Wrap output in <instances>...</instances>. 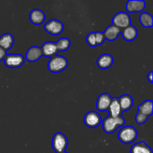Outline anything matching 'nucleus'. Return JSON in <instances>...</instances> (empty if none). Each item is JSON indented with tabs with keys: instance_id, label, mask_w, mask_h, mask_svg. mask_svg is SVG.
Wrapping results in <instances>:
<instances>
[{
	"instance_id": "obj_1",
	"label": "nucleus",
	"mask_w": 153,
	"mask_h": 153,
	"mask_svg": "<svg viewBox=\"0 0 153 153\" xmlns=\"http://www.w3.org/2000/svg\"><path fill=\"white\" fill-rule=\"evenodd\" d=\"M125 124V119L122 116L113 118L111 116L105 118L102 121V127L105 132L108 134L114 133L119 127L123 126Z\"/></svg>"
},
{
	"instance_id": "obj_2",
	"label": "nucleus",
	"mask_w": 153,
	"mask_h": 153,
	"mask_svg": "<svg viewBox=\"0 0 153 153\" xmlns=\"http://www.w3.org/2000/svg\"><path fill=\"white\" fill-rule=\"evenodd\" d=\"M68 66L67 58L61 55H55L51 58L48 63V69L50 72L55 73H61L65 70Z\"/></svg>"
},
{
	"instance_id": "obj_3",
	"label": "nucleus",
	"mask_w": 153,
	"mask_h": 153,
	"mask_svg": "<svg viewBox=\"0 0 153 153\" xmlns=\"http://www.w3.org/2000/svg\"><path fill=\"white\" fill-rule=\"evenodd\" d=\"M137 137V131L132 126L123 127L118 133V138L121 143L129 144L134 142Z\"/></svg>"
},
{
	"instance_id": "obj_4",
	"label": "nucleus",
	"mask_w": 153,
	"mask_h": 153,
	"mask_svg": "<svg viewBox=\"0 0 153 153\" xmlns=\"http://www.w3.org/2000/svg\"><path fill=\"white\" fill-rule=\"evenodd\" d=\"M68 145L67 137L61 132L55 133L52 138V148L56 153L65 152Z\"/></svg>"
},
{
	"instance_id": "obj_5",
	"label": "nucleus",
	"mask_w": 153,
	"mask_h": 153,
	"mask_svg": "<svg viewBox=\"0 0 153 153\" xmlns=\"http://www.w3.org/2000/svg\"><path fill=\"white\" fill-rule=\"evenodd\" d=\"M113 25L119 28H126L131 25V18L126 12H119L114 16L112 19Z\"/></svg>"
},
{
	"instance_id": "obj_6",
	"label": "nucleus",
	"mask_w": 153,
	"mask_h": 153,
	"mask_svg": "<svg viewBox=\"0 0 153 153\" xmlns=\"http://www.w3.org/2000/svg\"><path fill=\"white\" fill-rule=\"evenodd\" d=\"M44 29L52 35H59L64 30V24L58 19H51L45 24Z\"/></svg>"
},
{
	"instance_id": "obj_7",
	"label": "nucleus",
	"mask_w": 153,
	"mask_h": 153,
	"mask_svg": "<svg viewBox=\"0 0 153 153\" xmlns=\"http://www.w3.org/2000/svg\"><path fill=\"white\" fill-rule=\"evenodd\" d=\"M4 64L10 68H18L24 64L25 58L19 54H10L4 58Z\"/></svg>"
},
{
	"instance_id": "obj_8",
	"label": "nucleus",
	"mask_w": 153,
	"mask_h": 153,
	"mask_svg": "<svg viewBox=\"0 0 153 153\" xmlns=\"http://www.w3.org/2000/svg\"><path fill=\"white\" fill-rule=\"evenodd\" d=\"M84 122L85 126L89 128H96L102 123V118L97 112L92 111L85 114Z\"/></svg>"
},
{
	"instance_id": "obj_9",
	"label": "nucleus",
	"mask_w": 153,
	"mask_h": 153,
	"mask_svg": "<svg viewBox=\"0 0 153 153\" xmlns=\"http://www.w3.org/2000/svg\"><path fill=\"white\" fill-rule=\"evenodd\" d=\"M112 98L108 94H102L98 97L97 101V108L100 111H105L108 110L109 106L111 102Z\"/></svg>"
},
{
	"instance_id": "obj_10",
	"label": "nucleus",
	"mask_w": 153,
	"mask_h": 153,
	"mask_svg": "<svg viewBox=\"0 0 153 153\" xmlns=\"http://www.w3.org/2000/svg\"><path fill=\"white\" fill-rule=\"evenodd\" d=\"M40 49H41L42 55L48 57V58H52V57L55 56L58 52L55 42L49 41L43 43Z\"/></svg>"
},
{
	"instance_id": "obj_11",
	"label": "nucleus",
	"mask_w": 153,
	"mask_h": 153,
	"mask_svg": "<svg viewBox=\"0 0 153 153\" xmlns=\"http://www.w3.org/2000/svg\"><path fill=\"white\" fill-rule=\"evenodd\" d=\"M145 1L143 0L128 1L126 4V10L129 13H138L145 8Z\"/></svg>"
},
{
	"instance_id": "obj_12",
	"label": "nucleus",
	"mask_w": 153,
	"mask_h": 153,
	"mask_svg": "<svg viewBox=\"0 0 153 153\" xmlns=\"http://www.w3.org/2000/svg\"><path fill=\"white\" fill-rule=\"evenodd\" d=\"M114 63V58L109 54H103L97 59V66L102 70L110 68Z\"/></svg>"
},
{
	"instance_id": "obj_13",
	"label": "nucleus",
	"mask_w": 153,
	"mask_h": 153,
	"mask_svg": "<svg viewBox=\"0 0 153 153\" xmlns=\"http://www.w3.org/2000/svg\"><path fill=\"white\" fill-rule=\"evenodd\" d=\"M121 31H122V29L117 28L115 25H110L103 32L105 39H107L108 40H110V41H113L117 38L119 34L121 33Z\"/></svg>"
},
{
	"instance_id": "obj_14",
	"label": "nucleus",
	"mask_w": 153,
	"mask_h": 153,
	"mask_svg": "<svg viewBox=\"0 0 153 153\" xmlns=\"http://www.w3.org/2000/svg\"><path fill=\"white\" fill-rule=\"evenodd\" d=\"M42 56L41 49L38 46H31L28 49L25 58L30 62H34L40 59Z\"/></svg>"
},
{
	"instance_id": "obj_15",
	"label": "nucleus",
	"mask_w": 153,
	"mask_h": 153,
	"mask_svg": "<svg viewBox=\"0 0 153 153\" xmlns=\"http://www.w3.org/2000/svg\"><path fill=\"white\" fill-rule=\"evenodd\" d=\"M121 33L123 39L126 41H132L137 37L138 34L137 28L132 25H129L127 28H123L121 31Z\"/></svg>"
},
{
	"instance_id": "obj_16",
	"label": "nucleus",
	"mask_w": 153,
	"mask_h": 153,
	"mask_svg": "<svg viewBox=\"0 0 153 153\" xmlns=\"http://www.w3.org/2000/svg\"><path fill=\"white\" fill-rule=\"evenodd\" d=\"M29 19L34 25H40L44 21L45 14L40 9H34L30 13Z\"/></svg>"
},
{
	"instance_id": "obj_17",
	"label": "nucleus",
	"mask_w": 153,
	"mask_h": 153,
	"mask_svg": "<svg viewBox=\"0 0 153 153\" xmlns=\"http://www.w3.org/2000/svg\"><path fill=\"white\" fill-rule=\"evenodd\" d=\"M109 114L111 117L116 118L118 117L121 116V113H122V111H121L120 105L119 100L118 98H112L110 106H109Z\"/></svg>"
},
{
	"instance_id": "obj_18",
	"label": "nucleus",
	"mask_w": 153,
	"mask_h": 153,
	"mask_svg": "<svg viewBox=\"0 0 153 153\" xmlns=\"http://www.w3.org/2000/svg\"><path fill=\"white\" fill-rule=\"evenodd\" d=\"M13 42H14V39H13V35L10 33H6L0 37V47L4 49L7 52L12 47Z\"/></svg>"
},
{
	"instance_id": "obj_19",
	"label": "nucleus",
	"mask_w": 153,
	"mask_h": 153,
	"mask_svg": "<svg viewBox=\"0 0 153 153\" xmlns=\"http://www.w3.org/2000/svg\"><path fill=\"white\" fill-rule=\"evenodd\" d=\"M118 100H119L120 105L122 111L129 110L132 107L133 100L131 96L128 95V94H124V95L121 96L120 98H118Z\"/></svg>"
},
{
	"instance_id": "obj_20",
	"label": "nucleus",
	"mask_w": 153,
	"mask_h": 153,
	"mask_svg": "<svg viewBox=\"0 0 153 153\" xmlns=\"http://www.w3.org/2000/svg\"><path fill=\"white\" fill-rule=\"evenodd\" d=\"M131 153H153L151 148L145 143L140 141L133 145L131 148Z\"/></svg>"
},
{
	"instance_id": "obj_21",
	"label": "nucleus",
	"mask_w": 153,
	"mask_h": 153,
	"mask_svg": "<svg viewBox=\"0 0 153 153\" xmlns=\"http://www.w3.org/2000/svg\"><path fill=\"white\" fill-rule=\"evenodd\" d=\"M138 112L149 117L152 114V101L146 100L138 106Z\"/></svg>"
},
{
	"instance_id": "obj_22",
	"label": "nucleus",
	"mask_w": 153,
	"mask_h": 153,
	"mask_svg": "<svg viewBox=\"0 0 153 153\" xmlns=\"http://www.w3.org/2000/svg\"><path fill=\"white\" fill-rule=\"evenodd\" d=\"M140 23L146 28H151L153 25V18L149 13H142L139 17Z\"/></svg>"
},
{
	"instance_id": "obj_23",
	"label": "nucleus",
	"mask_w": 153,
	"mask_h": 153,
	"mask_svg": "<svg viewBox=\"0 0 153 153\" xmlns=\"http://www.w3.org/2000/svg\"><path fill=\"white\" fill-rule=\"evenodd\" d=\"M55 44H56L58 52H61V51H67V49H70L71 43H70V39L67 37H63L55 42Z\"/></svg>"
},
{
	"instance_id": "obj_24",
	"label": "nucleus",
	"mask_w": 153,
	"mask_h": 153,
	"mask_svg": "<svg viewBox=\"0 0 153 153\" xmlns=\"http://www.w3.org/2000/svg\"><path fill=\"white\" fill-rule=\"evenodd\" d=\"M87 43L91 47H95L97 46V43H96V38H95V33L91 32L87 37Z\"/></svg>"
},
{
	"instance_id": "obj_25",
	"label": "nucleus",
	"mask_w": 153,
	"mask_h": 153,
	"mask_svg": "<svg viewBox=\"0 0 153 153\" xmlns=\"http://www.w3.org/2000/svg\"><path fill=\"white\" fill-rule=\"evenodd\" d=\"M147 116H146V115L144 114H142L141 113H139V112H137V115H136L135 117L136 123H137V124H139V125H142V124L144 123L147 120Z\"/></svg>"
},
{
	"instance_id": "obj_26",
	"label": "nucleus",
	"mask_w": 153,
	"mask_h": 153,
	"mask_svg": "<svg viewBox=\"0 0 153 153\" xmlns=\"http://www.w3.org/2000/svg\"><path fill=\"white\" fill-rule=\"evenodd\" d=\"M95 33V38H96V43H97V46L99 45L102 44L103 42L105 40V37L104 34L102 32H100V31H97Z\"/></svg>"
},
{
	"instance_id": "obj_27",
	"label": "nucleus",
	"mask_w": 153,
	"mask_h": 153,
	"mask_svg": "<svg viewBox=\"0 0 153 153\" xmlns=\"http://www.w3.org/2000/svg\"><path fill=\"white\" fill-rule=\"evenodd\" d=\"M6 51L4 49H2L1 47H0V61H1L2 60L4 59L6 56Z\"/></svg>"
},
{
	"instance_id": "obj_28",
	"label": "nucleus",
	"mask_w": 153,
	"mask_h": 153,
	"mask_svg": "<svg viewBox=\"0 0 153 153\" xmlns=\"http://www.w3.org/2000/svg\"><path fill=\"white\" fill-rule=\"evenodd\" d=\"M147 79H148V81H149V82H150V83H152V82H153L152 71H151L150 73H149V74H148V76H147Z\"/></svg>"
},
{
	"instance_id": "obj_29",
	"label": "nucleus",
	"mask_w": 153,
	"mask_h": 153,
	"mask_svg": "<svg viewBox=\"0 0 153 153\" xmlns=\"http://www.w3.org/2000/svg\"><path fill=\"white\" fill-rule=\"evenodd\" d=\"M64 153H68V152H64Z\"/></svg>"
}]
</instances>
